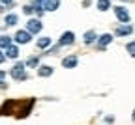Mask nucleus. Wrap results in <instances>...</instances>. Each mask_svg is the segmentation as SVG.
Instances as JSON below:
<instances>
[{
    "instance_id": "nucleus-8",
    "label": "nucleus",
    "mask_w": 135,
    "mask_h": 125,
    "mask_svg": "<svg viewBox=\"0 0 135 125\" xmlns=\"http://www.w3.org/2000/svg\"><path fill=\"white\" fill-rule=\"evenodd\" d=\"M62 65L68 67V69L75 67V65H77V56H68V58H64V60H62Z\"/></svg>"
},
{
    "instance_id": "nucleus-23",
    "label": "nucleus",
    "mask_w": 135,
    "mask_h": 125,
    "mask_svg": "<svg viewBox=\"0 0 135 125\" xmlns=\"http://www.w3.org/2000/svg\"><path fill=\"white\" fill-rule=\"evenodd\" d=\"M36 2H43V0H36Z\"/></svg>"
},
{
    "instance_id": "nucleus-15",
    "label": "nucleus",
    "mask_w": 135,
    "mask_h": 125,
    "mask_svg": "<svg viewBox=\"0 0 135 125\" xmlns=\"http://www.w3.org/2000/svg\"><path fill=\"white\" fill-rule=\"evenodd\" d=\"M109 6H111V0H98V8H99L101 11H107Z\"/></svg>"
},
{
    "instance_id": "nucleus-12",
    "label": "nucleus",
    "mask_w": 135,
    "mask_h": 125,
    "mask_svg": "<svg viewBox=\"0 0 135 125\" xmlns=\"http://www.w3.org/2000/svg\"><path fill=\"white\" fill-rule=\"evenodd\" d=\"M131 32H133L131 26H118V30H116L118 35H128V34H131Z\"/></svg>"
},
{
    "instance_id": "nucleus-10",
    "label": "nucleus",
    "mask_w": 135,
    "mask_h": 125,
    "mask_svg": "<svg viewBox=\"0 0 135 125\" xmlns=\"http://www.w3.org/2000/svg\"><path fill=\"white\" fill-rule=\"evenodd\" d=\"M111 41H113V35H111V34H103V35L99 38V47H105V45H109Z\"/></svg>"
},
{
    "instance_id": "nucleus-17",
    "label": "nucleus",
    "mask_w": 135,
    "mask_h": 125,
    "mask_svg": "<svg viewBox=\"0 0 135 125\" xmlns=\"http://www.w3.org/2000/svg\"><path fill=\"white\" fill-rule=\"evenodd\" d=\"M94 39H96V32L94 30H90V32L84 34V43H92Z\"/></svg>"
},
{
    "instance_id": "nucleus-16",
    "label": "nucleus",
    "mask_w": 135,
    "mask_h": 125,
    "mask_svg": "<svg viewBox=\"0 0 135 125\" xmlns=\"http://www.w3.org/2000/svg\"><path fill=\"white\" fill-rule=\"evenodd\" d=\"M51 45V38H40L38 39V47L40 49H45V47H49Z\"/></svg>"
},
{
    "instance_id": "nucleus-4",
    "label": "nucleus",
    "mask_w": 135,
    "mask_h": 125,
    "mask_svg": "<svg viewBox=\"0 0 135 125\" xmlns=\"http://www.w3.org/2000/svg\"><path fill=\"white\" fill-rule=\"evenodd\" d=\"M15 41L17 43H21V45H26L28 41H30V32H26V30H19L15 34Z\"/></svg>"
},
{
    "instance_id": "nucleus-2",
    "label": "nucleus",
    "mask_w": 135,
    "mask_h": 125,
    "mask_svg": "<svg viewBox=\"0 0 135 125\" xmlns=\"http://www.w3.org/2000/svg\"><path fill=\"white\" fill-rule=\"evenodd\" d=\"M26 30H28L30 34H40V32H41V23H40L38 19H30V21L26 23Z\"/></svg>"
},
{
    "instance_id": "nucleus-19",
    "label": "nucleus",
    "mask_w": 135,
    "mask_h": 125,
    "mask_svg": "<svg viewBox=\"0 0 135 125\" xmlns=\"http://www.w3.org/2000/svg\"><path fill=\"white\" fill-rule=\"evenodd\" d=\"M128 52H129V56H133V41L128 43Z\"/></svg>"
},
{
    "instance_id": "nucleus-18",
    "label": "nucleus",
    "mask_w": 135,
    "mask_h": 125,
    "mask_svg": "<svg viewBox=\"0 0 135 125\" xmlns=\"http://www.w3.org/2000/svg\"><path fill=\"white\" fill-rule=\"evenodd\" d=\"M38 64H40V58L32 56V58H28V60H26V64H25V65H28V67H38Z\"/></svg>"
},
{
    "instance_id": "nucleus-7",
    "label": "nucleus",
    "mask_w": 135,
    "mask_h": 125,
    "mask_svg": "<svg viewBox=\"0 0 135 125\" xmlns=\"http://www.w3.org/2000/svg\"><path fill=\"white\" fill-rule=\"evenodd\" d=\"M60 4V0H43V9L47 11H55Z\"/></svg>"
},
{
    "instance_id": "nucleus-3",
    "label": "nucleus",
    "mask_w": 135,
    "mask_h": 125,
    "mask_svg": "<svg viewBox=\"0 0 135 125\" xmlns=\"http://www.w3.org/2000/svg\"><path fill=\"white\" fill-rule=\"evenodd\" d=\"M15 106H17V101L9 99L8 103H4V105H2V108H0V116H8V114H11Z\"/></svg>"
},
{
    "instance_id": "nucleus-20",
    "label": "nucleus",
    "mask_w": 135,
    "mask_h": 125,
    "mask_svg": "<svg viewBox=\"0 0 135 125\" xmlns=\"http://www.w3.org/2000/svg\"><path fill=\"white\" fill-rule=\"evenodd\" d=\"M4 60H6V54H2V52H0V64H2Z\"/></svg>"
},
{
    "instance_id": "nucleus-6",
    "label": "nucleus",
    "mask_w": 135,
    "mask_h": 125,
    "mask_svg": "<svg viewBox=\"0 0 135 125\" xmlns=\"http://www.w3.org/2000/svg\"><path fill=\"white\" fill-rule=\"evenodd\" d=\"M73 39H75L73 32H64V34H62V38H60V45H71Z\"/></svg>"
},
{
    "instance_id": "nucleus-5",
    "label": "nucleus",
    "mask_w": 135,
    "mask_h": 125,
    "mask_svg": "<svg viewBox=\"0 0 135 125\" xmlns=\"http://www.w3.org/2000/svg\"><path fill=\"white\" fill-rule=\"evenodd\" d=\"M114 13H116V17H118V21H120V23H128L129 21V13L126 11V8L118 6V8H114Z\"/></svg>"
},
{
    "instance_id": "nucleus-11",
    "label": "nucleus",
    "mask_w": 135,
    "mask_h": 125,
    "mask_svg": "<svg viewBox=\"0 0 135 125\" xmlns=\"http://www.w3.org/2000/svg\"><path fill=\"white\" fill-rule=\"evenodd\" d=\"M4 24H6V26H15V24H17V15H13V13L8 15L6 19H4Z\"/></svg>"
},
{
    "instance_id": "nucleus-9",
    "label": "nucleus",
    "mask_w": 135,
    "mask_h": 125,
    "mask_svg": "<svg viewBox=\"0 0 135 125\" xmlns=\"http://www.w3.org/2000/svg\"><path fill=\"white\" fill-rule=\"evenodd\" d=\"M38 75L40 77H49V75H53V67H49V65H41L38 69Z\"/></svg>"
},
{
    "instance_id": "nucleus-13",
    "label": "nucleus",
    "mask_w": 135,
    "mask_h": 125,
    "mask_svg": "<svg viewBox=\"0 0 135 125\" xmlns=\"http://www.w3.org/2000/svg\"><path fill=\"white\" fill-rule=\"evenodd\" d=\"M8 56L9 58H17V56H19V49H17L15 45H9L8 47Z\"/></svg>"
},
{
    "instance_id": "nucleus-1",
    "label": "nucleus",
    "mask_w": 135,
    "mask_h": 125,
    "mask_svg": "<svg viewBox=\"0 0 135 125\" xmlns=\"http://www.w3.org/2000/svg\"><path fill=\"white\" fill-rule=\"evenodd\" d=\"M11 77H13L15 80H25V79H26V71H25V64H23V62L13 65V69H11Z\"/></svg>"
},
{
    "instance_id": "nucleus-14",
    "label": "nucleus",
    "mask_w": 135,
    "mask_h": 125,
    "mask_svg": "<svg viewBox=\"0 0 135 125\" xmlns=\"http://www.w3.org/2000/svg\"><path fill=\"white\" fill-rule=\"evenodd\" d=\"M11 45V38H8V35H2L0 38V49H8Z\"/></svg>"
},
{
    "instance_id": "nucleus-22",
    "label": "nucleus",
    "mask_w": 135,
    "mask_h": 125,
    "mask_svg": "<svg viewBox=\"0 0 135 125\" xmlns=\"http://www.w3.org/2000/svg\"><path fill=\"white\" fill-rule=\"evenodd\" d=\"M4 77H6V73H4V71H0V80H2Z\"/></svg>"
},
{
    "instance_id": "nucleus-21",
    "label": "nucleus",
    "mask_w": 135,
    "mask_h": 125,
    "mask_svg": "<svg viewBox=\"0 0 135 125\" xmlns=\"http://www.w3.org/2000/svg\"><path fill=\"white\" fill-rule=\"evenodd\" d=\"M0 2H2V4H11L13 0H0Z\"/></svg>"
}]
</instances>
